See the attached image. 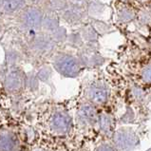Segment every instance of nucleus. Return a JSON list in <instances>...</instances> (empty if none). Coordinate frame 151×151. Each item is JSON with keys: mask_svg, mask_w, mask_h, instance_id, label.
I'll use <instances>...</instances> for the list:
<instances>
[{"mask_svg": "<svg viewBox=\"0 0 151 151\" xmlns=\"http://www.w3.org/2000/svg\"><path fill=\"white\" fill-rule=\"evenodd\" d=\"M20 23L25 29H28L29 32H34L37 29L42 27L43 14L37 8H28L23 11L20 15Z\"/></svg>", "mask_w": 151, "mask_h": 151, "instance_id": "obj_1", "label": "nucleus"}, {"mask_svg": "<svg viewBox=\"0 0 151 151\" xmlns=\"http://www.w3.org/2000/svg\"><path fill=\"white\" fill-rule=\"evenodd\" d=\"M25 0H0V11L6 14H14L23 10Z\"/></svg>", "mask_w": 151, "mask_h": 151, "instance_id": "obj_2", "label": "nucleus"}, {"mask_svg": "<svg viewBox=\"0 0 151 151\" xmlns=\"http://www.w3.org/2000/svg\"><path fill=\"white\" fill-rule=\"evenodd\" d=\"M32 1H33V2H38V1H41V0H32Z\"/></svg>", "mask_w": 151, "mask_h": 151, "instance_id": "obj_3", "label": "nucleus"}, {"mask_svg": "<svg viewBox=\"0 0 151 151\" xmlns=\"http://www.w3.org/2000/svg\"><path fill=\"white\" fill-rule=\"evenodd\" d=\"M0 31H1V28H0Z\"/></svg>", "mask_w": 151, "mask_h": 151, "instance_id": "obj_4", "label": "nucleus"}]
</instances>
